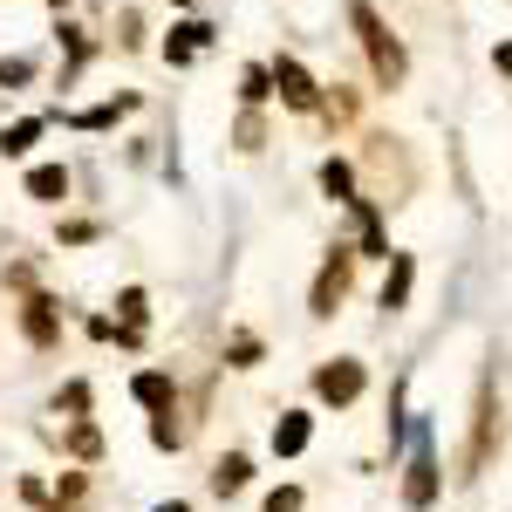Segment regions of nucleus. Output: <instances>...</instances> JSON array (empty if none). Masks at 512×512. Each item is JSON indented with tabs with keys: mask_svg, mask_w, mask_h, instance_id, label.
Returning a JSON list of instances; mask_svg holds the SVG:
<instances>
[{
	"mask_svg": "<svg viewBox=\"0 0 512 512\" xmlns=\"http://www.w3.org/2000/svg\"><path fill=\"white\" fill-rule=\"evenodd\" d=\"M349 28L362 35V55H369V76L383 82V89H396V82L410 76V55H403V41L383 28V14L369 7V0H349Z\"/></svg>",
	"mask_w": 512,
	"mask_h": 512,
	"instance_id": "obj_1",
	"label": "nucleus"
},
{
	"mask_svg": "<svg viewBox=\"0 0 512 512\" xmlns=\"http://www.w3.org/2000/svg\"><path fill=\"white\" fill-rule=\"evenodd\" d=\"M349 274H355V253H349V246H335V253H328V267L315 274L308 315H335V308H342V294H349Z\"/></svg>",
	"mask_w": 512,
	"mask_h": 512,
	"instance_id": "obj_2",
	"label": "nucleus"
},
{
	"mask_svg": "<svg viewBox=\"0 0 512 512\" xmlns=\"http://www.w3.org/2000/svg\"><path fill=\"white\" fill-rule=\"evenodd\" d=\"M362 383H369V376H362V362H349V355H335V362H321V369H315V396H321V403H335V410L355 403Z\"/></svg>",
	"mask_w": 512,
	"mask_h": 512,
	"instance_id": "obj_3",
	"label": "nucleus"
},
{
	"mask_svg": "<svg viewBox=\"0 0 512 512\" xmlns=\"http://www.w3.org/2000/svg\"><path fill=\"white\" fill-rule=\"evenodd\" d=\"M274 89H280V103H287V110H301V117L321 110V82L308 76L294 55H280V62H274Z\"/></svg>",
	"mask_w": 512,
	"mask_h": 512,
	"instance_id": "obj_4",
	"label": "nucleus"
},
{
	"mask_svg": "<svg viewBox=\"0 0 512 512\" xmlns=\"http://www.w3.org/2000/svg\"><path fill=\"white\" fill-rule=\"evenodd\" d=\"M437 499V458H431V437H417V451H410V485H403V506L424 512Z\"/></svg>",
	"mask_w": 512,
	"mask_h": 512,
	"instance_id": "obj_5",
	"label": "nucleus"
},
{
	"mask_svg": "<svg viewBox=\"0 0 512 512\" xmlns=\"http://www.w3.org/2000/svg\"><path fill=\"white\" fill-rule=\"evenodd\" d=\"M308 437H315V417H308V410H287V417L274 424V458H301Z\"/></svg>",
	"mask_w": 512,
	"mask_h": 512,
	"instance_id": "obj_6",
	"label": "nucleus"
},
{
	"mask_svg": "<svg viewBox=\"0 0 512 512\" xmlns=\"http://www.w3.org/2000/svg\"><path fill=\"white\" fill-rule=\"evenodd\" d=\"M205 41H212V28H205V21H178V28H171V41H164V62H178V69H185Z\"/></svg>",
	"mask_w": 512,
	"mask_h": 512,
	"instance_id": "obj_7",
	"label": "nucleus"
},
{
	"mask_svg": "<svg viewBox=\"0 0 512 512\" xmlns=\"http://www.w3.org/2000/svg\"><path fill=\"white\" fill-rule=\"evenodd\" d=\"M410 280H417V260L410 253H390V280H383V315H396L410 301Z\"/></svg>",
	"mask_w": 512,
	"mask_h": 512,
	"instance_id": "obj_8",
	"label": "nucleus"
},
{
	"mask_svg": "<svg viewBox=\"0 0 512 512\" xmlns=\"http://www.w3.org/2000/svg\"><path fill=\"white\" fill-rule=\"evenodd\" d=\"M21 328H28V342H35V349H55V335H62V328H55V301H28V308H21Z\"/></svg>",
	"mask_w": 512,
	"mask_h": 512,
	"instance_id": "obj_9",
	"label": "nucleus"
},
{
	"mask_svg": "<svg viewBox=\"0 0 512 512\" xmlns=\"http://www.w3.org/2000/svg\"><path fill=\"white\" fill-rule=\"evenodd\" d=\"M28 198L62 205V198H69V171H62V164H35V171H28Z\"/></svg>",
	"mask_w": 512,
	"mask_h": 512,
	"instance_id": "obj_10",
	"label": "nucleus"
},
{
	"mask_svg": "<svg viewBox=\"0 0 512 512\" xmlns=\"http://www.w3.org/2000/svg\"><path fill=\"white\" fill-rule=\"evenodd\" d=\"M246 478H253L246 451H226V458L212 465V492H219V499H233V492H246Z\"/></svg>",
	"mask_w": 512,
	"mask_h": 512,
	"instance_id": "obj_11",
	"label": "nucleus"
},
{
	"mask_svg": "<svg viewBox=\"0 0 512 512\" xmlns=\"http://www.w3.org/2000/svg\"><path fill=\"white\" fill-rule=\"evenodd\" d=\"M41 130H48V117H21L14 130H0V158H28Z\"/></svg>",
	"mask_w": 512,
	"mask_h": 512,
	"instance_id": "obj_12",
	"label": "nucleus"
},
{
	"mask_svg": "<svg viewBox=\"0 0 512 512\" xmlns=\"http://www.w3.org/2000/svg\"><path fill=\"white\" fill-rule=\"evenodd\" d=\"M130 390H137V403H144V410H171V403H178L171 376H158V369H144V376H137Z\"/></svg>",
	"mask_w": 512,
	"mask_h": 512,
	"instance_id": "obj_13",
	"label": "nucleus"
},
{
	"mask_svg": "<svg viewBox=\"0 0 512 512\" xmlns=\"http://www.w3.org/2000/svg\"><path fill=\"white\" fill-rule=\"evenodd\" d=\"M321 192L335 198V205H355V171L342 158H328V164H321Z\"/></svg>",
	"mask_w": 512,
	"mask_h": 512,
	"instance_id": "obj_14",
	"label": "nucleus"
},
{
	"mask_svg": "<svg viewBox=\"0 0 512 512\" xmlns=\"http://www.w3.org/2000/svg\"><path fill=\"white\" fill-rule=\"evenodd\" d=\"M130 110H137V96H117V103H96V110H82V130H110V123L117 117H130Z\"/></svg>",
	"mask_w": 512,
	"mask_h": 512,
	"instance_id": "obj_15",
	"label": "nucleus"
},
{
	"mask_svg": "<svg viewBox=\"0 0 512 512\" xmlns=\"http://www.w3.org/2000/svg\"><path fill=\"white\" fill-rule=\"evenodd\" d=\"M239 96H246V103H267V96H274V69H246V76H239Z\"/></svg>",
	"mask_w": 512,
	"mask_h": 512,
	"instance_id": "obj_16",
	"label": "nucleus"
},
{
	"mask_svg": "<svg viewBox=\"0 0 512 512\" xmlns=\"http://www.w3.org/2000/svg\"><path fill=\"white\" fill-rule=\"evenodd\" d=\"M178 424H171V410H158V424H151V444H158V451H178Z\"/></svg>",
	"mask_w": 512,
	"mask_h": 512,
	"instance_id": "obj_17",
	"label": "nucleus"
},
{
	"mask_svg": "<svg viewBox=\"0 0 512 512\" xmlns=\"http://www.w3.org/2000/svg\"><path fill=\"white\" fill-rule=\"evenodd\" d=\"M69 451H76V458H96L103 444H96V431H89V424H76V431H69Z\"/></svg>",
	"mask_w": 512,
	"mask_h": 512,
	"instance_id": "obj_18",
	"label": "nucleus"
},
{
	"mask_svg": "<svg viewBox=\"0 0 512 512\" xmlns=\"http://www.w3.org/2000/svg\"><path fill=\"white\" fill-rule=\"evenodd\" d=\"M267 512H301V492H294V485H274V492H267Z\"/></svg>",
	"mask_w": 512,
	"mask_h": 512,
	"instance_id": "obj_19",
	"label": "nucleus"
},
{
	"mask_svg": "<svg viewBox=\"0 0 512 512\" xmlns=\"http://www.w3.org/2000/svg\"><path fill=\"white\" fill-rule=\"evenodd\" d=\"M226 362H233V369H253V362H260V342H233Z\"/></svg>",
	"mask_w": 512,
	"mask_h": 512,
	"instance_id": "obj_20",
	"label": "nucleus"
},
{
	"mask_svg": "<svg viewBox=\"0 0 512 512\" xmlns=\"http://www.w3.org/2000/svg\"><path fill=\"white\" fill-rule=\"evenodd\" d=\"M117 308H123V321H130V328H137V321H144V315H151V308H144V294H137V287H130V294H123V301H117Z\"/></svg>",
	"mask_w": 512,
	"mask_h": 512,
	"instance_id": "obj_21",
	"label": "nucleus"
},
{
	"mask_svg": "<svg viewBox=\"0 0 512 512\" xmlns=\"http://www.w3.org/2000/svg\"><path fill=\"white\" fill-rule=\"evenodd\" d=\"M35 76V62H0V82H28Z\"/></svg>",
	"mask_w": 512,
	"mask_h": 512,
	"instance_id": "obj_22",
	"label": "nucleus"
},
{
	"mask_svg": "<svg viewBox=\"0 0 512 512\" xmlns=\"http://www.w3.org/2000/svg\"><path fill=\"white\" fill-rule=\"evenodd\" d=\"M499 69H506V76H512V41H506V48H499Z\"/></svg>",
	"mask_w": 512,
	"mask_h": 512,
	"instance_id": "obj_23",
	"label": "nucleus"
},
{
	"mask_svg": "<svg viewBox=\"0 0 512 512\" xmlns=\"http://www.w3.org/2000/svg\"><path fill=\"white\" fill-rule=\"evenodd\" d=\"M158 512H192V506H185V499H171V506H158Z\"/></svg>",
	"mask_w": 512,
	"mask_h": 512,
	"instance_id": "obj_24",
	"label": "nucleus"
},
{
	"mask_svg": "<svg viewBox=\"0 0 512 512\" xmlns=\"http://www.w3.org/2000/svg\"><path fill=\"white\" fill-rule=\"evenodd\" d=\"M178 7H192V0H178Z\"/></svg>",
	"mask_w": 512,
	"mask_h": 512,
	"instance_id": "obj_25",
	"label": "nucleus"
}]
</instances>
